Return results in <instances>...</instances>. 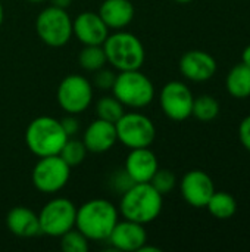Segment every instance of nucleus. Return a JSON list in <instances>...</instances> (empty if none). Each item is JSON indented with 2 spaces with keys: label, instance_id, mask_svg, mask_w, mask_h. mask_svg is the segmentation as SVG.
Here are the masks:
<instances>
[{
  "label": "nucleus",
  "instance_id": "1",
  "mask_svg": "<svg viewBox=\"0 0 250 252\" xmlns=\"http://www.w3.org/2000/svg\"><path fill=\"white\" fill-rule=\"evenodd\" d=\"M118 220L119 211L111 201L94 198L77 208L75 229L88 241H108Z\"/></svg>",
  "mask_w": 250,
  "mask_h": 252
},
{
  "label": "nucleus",
  "instance_id": "2",
  "mask_svg": "<svg viewBox=\"0 0 250 252\" xmlns=\"http://www.w3.org/2000/svg\"><path fill=\"white\" fill-rule=\"evenodd\" d=\"M164 207V196L150 183H134L121 195L119 214L140 224L155 221Z\"/></svg>",
  "mask_w": 250,
  "mask_h": 252
},
{
  "label": "nucleus",
  "instance_id": "3",
  "mask_svg": "<svg viewBox=\"0 0 250 252\" xmlns=\"http://www.w3.org/2000/svg\"><path fill=\"white\" fill-rule=\"evenodd\" d=\"M102 46L108 63L119 72L140 69L146 61L144 46L133 32L118 30L113 34H109Z\"/></svg>",
  "mask_w": 250,
  "mask_h": 252
},
{
  "label": "nucleus",
  "instance_id": "4",
  "mask_svg": "<svg viewBox=\"0 0 250 252\" xmlns=\"http://www.w3.org/2000/svg\"><path fill=\"white\" fill-rule=\"evenodd\" d=\"M68 140L60 120L41 115L34 118L25 130V143L31 154L37 158L59 155L62 146Z\"/></svg>",
  "mask_w": 250,
  "mask_h": 252
},
{
  "label": "nucleus",
  "instance_id": "5",
  "mask_svg": "<svg viewBox=\"0 0 250 252\" xmlns=\"http://www.w3.org/2000/svg\"><path fill=\"white\" fill-rule=\"evenodd\" d=\"M112 94L127 108L143 109L153 102L155 86L140 69L121 71L116 74Z\"/></svg>",
  "mask_w": 250,
  "mask_h": 252
},
{
  "label": "nucleus",
  "instance_id": "6",
  "mask_svg": "<svg viewBox=\"0 0 250 252\" xmlns=\"http://www.w3.org/2000/svg\"><path fill=\"white\" fill-rule=\"evenodd\" d=\"M35 31L49 47H63L72 38V19L66 9L56 6L44 7L35 19Z\"/></svg>",
  "mask_w": 250,
  "mask_h": 252
},
{
  "label": "nucleus",
  "instance_id": "7",
  "mask_svg": "<svg viewBox=\"0 0 250 252\" xmlns=\"http://www.w3.org/2000/svg\"><path fill=\"white\" fill-rule=\"evenodd\" d=\"M118 142L128 149L150 148L156 139V127L153 121L137 111L124 112L115 123Z\"/></svg>",
  "mask_w": 250,
  "mask_h": 252
},
{
  "label": "nucleus",
  "instance_id": "8",
  "mask_svg": "<svg viewBox=\"0 0 250 252\" xmlns=\"http://www.w3.org/2000/svg\"><path fill=\"white\" fill-rule=\"evenodd\" d=\"M77 207L68 198H53L38 213L40 230L50 238H60L75 227Z\"/></svg>",
  "mask_w": 250,
  "mask_h": 252
},
{
  "label": "nucleus",
  "instance_id": "9",
  "mask_svg": "<svg viewBox=\"0 0 250 252\" xmlns=\"http://www.w3.org/2000/svg\"><path fill=\"white\" fill-rule=\"evenodd\" d=\"M69 177L71 167L59 155L38 158L31 173L32 186L46 195L60 192L68 185Z\"/></svg>",
  "mask_w": 250,
  "mask_h": 252
},
{
  "label": "nucleus",
  "instance_id": "10",
  "mask_svg": "<svg viewBox=\"0 0 250 252\" xmlns=\"http://www.w3.org/2000/svg\"><path fill=\"white\" fill-rule=\"evenodd\" d=\"M93 89L91 81L84 75L69 74L59 83L56 100L66 114L78 115L87 111L91 105Z\"/></svg>",
  "mask_w": 250,
  "mask_h": 252
},
{
  "label": "nucleus",
  "instance_id": "11",
  "mask_svg": "<svg viewBox=\"0 0 250 252\" xmlns=\"http://www.w3.org/2000/svg\"><path fill=\"white\" fill-rule=\"evenodd\" d=\"M193 100L192 90L181 81L167 83L159 94L161 109L172 121H184L192 117Z\"/></svg>",
  "mask_w": 250,
  "mask_h": 252
},
{
  "label": "nucleus",
  "instance_id": "12",
  "mask_svg": "<svg viewBox=\"0 0 250 252\" xmlns=\"http://www.w3.org/2000/svg\"><path fill=\"white\" fill-rule=\"evenodd\" d=\"M183 199L193 208H206L208 201L215 192L211 176L202 170L187 171L180 182Z\"/></svg>",
  "mask_w": 250,
  "mask_h": 252
},
{
  "label": "nucleus",
  "instance_id": "13",
  "mask_svg": "<svg viewBox=\"0 0 250 252\" xmlns=\"http://www.w3.org/2000/svg\"><path fill=\"white\" fill-rule=\"evenodd\" d=\"M72 34L83 46H102L109 35V28L97 12H81L72 21Z\"/></svg>",
  "mask_w": 250,
  "mask_h": 252
},
{
  "label": "nucleus",
  "instance_id": "14",
  "mask_svg": "<svg viewBox=\"0 0 250 252\" xmlns=\"http://www.w3.org/2000/svg\"><path fill=\"white\" fill-rule=\"evenodd\" d=\"M108 242L116 251L139 252V250L147 242V232L144 224L131 220H118L112 229Z\"/></svg>",
  "mask_w": 250,
  "mask_h": 252
},
{
  "label": "nucleus",
  "instance_id": "15",
  "mask_svg": "<svg viewBox=\"0 0 250 252\" xmlns=\"http://www.w3.org/2000/svg\"><path fill=\"white\" fill-rule=\"evenodd\" d=\"M180 72L184 78L203 83L211 80L217 72V61L205 50H189L180 59Z\"/></svg>",
  "mask_w": 250,
  "mask_h": 252
},
{
  "label": "nucleus",
  "instance_id": "16",
  "mask_svg": "<svg viewBox=\"0 0 250 252\" xmlns=\"http://www.w3.org/2000/svg\"><path fill=\"white\" fill-rule=\"evenodd\" d=\"M158 168V157L150 148L130 149L124 162V170L136 183H149Z\"/></svg>",
  "mask_w": 250,
  "mask_h": 252
},
{
  "label": "nucleus",
  "instance_id": "17",
  "mask_svg": "<svg viewBox=\"0 0 250 252\" xmlns=\"http://www.w3.org/2000/svg\"><path fill=\"white\" fill-rule=\"evenodd\" d=\"M116 142L118 137L115 124L100 118L91 121L83 134V143L91 154H105L111 151Z\"/></svg>",
  "mask_w": 250,
  "mask_h": 252
},
{
  "label": "nucleus",
  "instance_id": "18",
  "mask_svg": "<svg viewBox=\"0 0 250 252\" xmlns=\"http://www.w3.org/2000/svg\"><path fill=\"white\" fill-rule=\"evenodd\" d=\"M97 13L109 30L118 31L133 22L136 9L131 0H103Z\"/></svg>",
  "mask_w": 250,
  "mask_h": 252
},
{
  "label": "nucleus",
  "instance_id": "19",
  "mask_svg": "<svg viewBox=\"0 0 250 252\" xmlns=\"http://www.w3.org/2000/svg\"><path fill=\"white\" fill-rule=\"evenodd\" d=\"M6 226L18 238H34L41 233L38 214L27 207H13L6 216Z\"/></svg>",
  "mask_w": 250,
  "mask_h": 252
},
{
  "label": "nucleus",
  "instance_id": "20",
  "mask_svg": "<svg viewBox=\"0 0 250 252\" xmlns=\"http://www.w3.org/2000/svg\"><path fill=\"white\" fill-rule=\"evenodd\" d=\"M227 92L236 99H246L250 96V66L243 62L236 65L225 78Z\"/></svg>",
  "mask_w": 250,
  "mask_h": 252
},
{
  "label": "nucleus",
  "instance_id": "21",
  "mask_svg": "<svg viewBox=\"0 0 250 252\" xmlns=\"http://www.w3.org/2000/svg\"><path fill=\"white\" fill-rule=\"evenodd\" d=\"M208 211L212 217L218 220H228L231 219L237 211V202L236 199L227 193V192H214L211 199L206 204Z\"/></svg>",
  "mask_w": 250,
  "mask_h": 252
},
{
  "label": "nucleus",
  "instance_id": "22",
  "mask_svg": "<svg viewBox=\"0 0 250 252\" xmlns=\"http://www.w3.org/2000/svg\"><path fill=\"white\" fill-rule=\"evenodd\" d=\"M78 63L84 71L94 72L103 66H106L108 59L103 50V46H84L78 55Z\"/></svg>",
  "mask_w": 250,
  "mask_h": 252
},
{
  "label": "nucleus",
  "instance_id": "23",
  "mask_svg": "<svg viewBox=\"0 0 250 252\" xmlns=\"http://www.w3.org/2000/svg\"><path fill=\"white\" fill-rule=\"evenodd\" d=\"M192 115L202 123L214 121L220 115V102L209 94H202L199 97H194Z\"/></svg>",
  "mask_w": 250,
  "mask_h": 252
},
{
  "label": "nucleus",
  "instance_id": "24",
  "mask_svg": "<svg viewBox=\"0 0 250 252\" xmlns=\"http://www.w3.org/2000/svg\"><path fill=\"white\" fill-rule=\"evenodd\" d=\"M125 112V106L113 96H102L96 103V115L100 120L116 123Z\"/></svg>",
  "mask_w": 250,
  "mask_h": 252
},
{
  "label": "nucleus",
  "instance_id": "25",
  "mask_svg": "<svg viewBox=\"0 0 250 252\" xmlns=\"http://www.w3.org/2000/svg\"><path fill=\"white\" fill-rule=\"evenodd\" d=\"M87 154H88V151L84 146L83 140L68 137V140L65 142V145L62 146V149L59 152V157L72 168V167H77V165L83 164Z\"/></svg>",
  "mask_w": 250,
  "mask_h": 252
},
{
  "label": "nucleus",
  "instance_id": "26",
  "mask_svg": "<svg viewBox=\"0 0 250 252\" xmlns=\"http://www.w3.org/2000/svg\"><path fill=\"white\" fill-rule=\"evenodd\" d=\"M60 248L63 252H88L90 241L74 227L60 236Z\"/></svg>",
  "mask_w": 250,
  "mask_h": 252
},
{
  "label": "nucleus",
  "instance_id": "27",
  "mask_svg": "<svg viewBox=\"0 0 250 252\" xmlns=\"http://www.w3.org/2000/svg\"><path fill=\"white\" fill-rule=\"evenodd\" d=\"M162 196L168 195L169 192L174 190L175 185H177V177L171 170L167 168H158L156 173L153 174L152 180L149 182Z\"/></svg>",
  "mask_w": 250,
  "mask_h": 252
},
{
  "label": "nucleus",
  "instance_id": "28",
  "mask_svg": "<svg viewBox=\"0 0 250 252\" xmlns=\"http://www.w3.org/2000/svg\"><path fill=\"white\" fill-rule=\"evenodd\" d=\"M134 183H136V182L128 176V173H127L124 168L116 170V171L111 176V179H109V186H111V189H112L116 195H122V193H124L125 190H128Z\"/></svg>",
  "mask_w": 250,
  "mask_h": 252
},
{
  "label": "nucleus",
  "instance_id": "29",
  "mask_svg": "<svg viewBox=\"0 0 250 252\" xmlns=\"http://www.w3.org/2000/svg\"><path fill=\"white\" fill-rule=\"evenodd\" d=\"M93 74H94L93 81H91L93 87H97L99 90H112L115 78H116V74L113 69L103 66V68L94 71Z\"/></svg>",
  "mask_w": 250,
  "mask_h": 252
},
{
  "label": "nucleus",
  "instance_id": "30",
  "mask_svg": "<svg viewBox=\"0 0 250 252\" xmlns=\"http://www.w3.org/2000/svg\"><path fill=\"white\" fill-rule=\"evenodd\" d=\"M60 124H62L65 133L68 134V137H72V136H75L80 131V123H78L77 117L72 115V114H68L65 118H62Z\"/></svg>",
  "mask_w": 250,
  "mask_h": 252
},
{
  "label": "nucleus",
  "instance_id": "31",
  "mask_svg": "<svg viewBox=\"0 0 250 252\" xmlns=\"http://www.w3.org/2000/svg\"><path fill=\"white\" fill-rule=\"evenodd\" d=\"M239 139L243 148L250 152V115H248L239 126Z\"/></svg>",
  "mask_w": 250,
  "mask_h": 252
},
{
  "label": "nucleus",
  "instance_id": "32",
  "mask_svg": "<svg viewBox=\"0 0 250 252\" xmlns=\"http://www.w3.org/2000/svg\"><path fill=\"white\" fill-rule=\"evenodd\" d=\"M52 6L60 7V9H68L72 3V0H50Z\"/></svg>",
  "mask_w": 250,
  "mask_h": 252
},
{
  "label": "nucleus",
  "instance_id": "33",
  "mask_svg": "<svg viewBox=\"0 0 250 252\" xmlns=\"http://www.w3.org/2000/svg\"><path fill=\"white\" fill-rule=\"evenodd\" d=\"M242 59H243V63L250 66V44L243 50V55H242Z\"/></svg>",
  "mask_w": 250,
  "mask_h": 252
},
{
  "label": "nucleus",
  "instance_id": "34",
  "mask_svg": "<svg viewBox=\"0 0 250 252\" xmlns=\"http://www.w3.org/2000/svg\"><path fill=\"white\" fill-rule=\"evenodd\" d=\"M139 252H161V248H156V247H149L147 242L139 250Z\"/></svg>",
  "mask_w": 250,
  "mask_h": 252
},
{
  "label": "nucleus",
  "instance_id": "35",
  "mask_svg": "<svg viewBox=\"0 0 250 252\" xmlns=\"http://www.w3.org/2000/svg\"><path fill=\"white\" fill-rule=\"evenodd\" d=\"M3 21H4V7H3V4L0 1V27H1Z\"/></svg>",
  "mask_w": 250,
  "mask_h": 252
},
{
  "label": "nucleus",
  "instance_id": "36",
  "mask_svg": "<svg viewBox=\"0 0 250 252\" xmlns=\"http://www.w3.org/2000/svg\"><path fill=\"white\" fill-rule=\"evenodd\" d=\"M174 1L181 3V4H186V3H190V1H193V0H174Z\"/></svg>",
  "mask_w": 250,
  "mask_h": 252
},
{
  "label": "nucleus",
  "instance_id": "37",
  "mask_svg": "<svg viewBox=\"0 0 250 252\" xmlns=\"http://www.w3.org/2000/svg\"><path fill=\"white\" fill-rule=\"evenodd\" d=\"M29 3H41V1H46V0H28Z\"/></svg>",
  "mask_w": 250,
  "mask_h": 252
}]
</instances>
